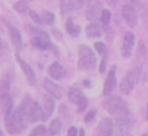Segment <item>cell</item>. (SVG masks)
Returning <instances> with one entry per match:
<instances>
[{
	"mask_svg": "<svg viewBox=\"0 0 148 136\" xmlns=\"http://www.w3.org/2000/svg\"><path fill=\"white\" fill-rule=\"evenodd\" d=\"M52 33H53L54 37H55L56 39L58 40V41H60V40H62V39H63V37H62V34L60 33L59 31H57V30L53 29V30H52Z\"/></svg>",
	"mask_w": 148,
	"mask_h": 136,
	"instance_id": "e575fe53",
	"label": "cell"
},
{
	"mask_svg": "<svg viewBox=\"0 0 148 136\" xmlns=\"http://www.w3.org/2000/svg\"><path fill=\"white\" fill-rule=\"evenodd\" d=\"M65 27L66 31H67L68 35H70L71 37L76 38L80 35L81 33V29L78 25H75L73 21V19L72 17H68L67 21H66L65 23Z\"/></svg>",
	"mask_w": 148,
	"mask_h": 136,
	"instance_id": "7402d4cb",
	"label": "cell"
},
{
	"mask_svg": "<svg viewBox=\"0 0 148 136\" xmlns=\"http://www.w3.org/2000/svg\"><path fill=\"white\" fill-rule=\"evenodd\" d=\"M75 106H76V110H77L78 113H82V112H84L85 110H86L87 106H88V99H87V97L83 95V97L81 98V99L79 100L76 104H75Z\"/></svg>",
	"mask_w": 148,
	"mask_h": 136,
	"instance_id": "f1b7e54d",
	"label": "cell"
},
{
	"mask_svg": "<svg viewBox=\"0 0 148 136\" xmlns=\"http://www.w3.org/2000/svg\"><path fill=\"white\" fill-rule=\"evenodd\" d=\"M32 98L27 95L23 98V102L17 106L9 115L4 117L5 128L7 133L10 135H17L25 131L29 123L27 119V108L32 102Z\"/></svg>",
	"mask_w": 148,
	"mask_h": 136,
	"instance_id": "6da1fadb",
	"label": "cell"
},
{
	"mask_svg": "<svg viewBox=\"0 0 148 136\" xmlns=\"http://www.w3.org/2000/svg\"><path fill=\"white\" fill-rule=\"evenodd\" d=\"M48 73H49V76L51 77V79L59 81L64 78V76H65V74H66V70H65V68H64V66L62 65L60 62L54 61L53 63L49 66Z\"/></svg>",
	"mask_w": 148,
	"mask_h": 136,
	"instance_id": "9a60e30c",
	"label": "cell"
},
{
	"mask_svg": "<svg viewBox=\"0 0 148 136\" xmlns=\"http://www.w3.org/2000/svg\"><path fill=\"white\" fill-rule=\"evenodd\" d=\"M48 133V128L45 125H37L36 127L33 128L31 132H29V136H47Z\"/></svg>",
	"mask_w": 148,
	"mask_h": 136,
	"instance_id": "484cf974",
	"label": "cell"
},
{
	"mask_svg": "<svg viewBox=\"0 0 148 136\" xmlns=\"http://www.w3.org/2000/svg\"><path fill=\"white\" fill-rule=\"evenodd\" d=\"M15 59H16L17 64L19 65L21 71L23 72V74H25L27 80L29 82V84L35 85L36 81H37V78H36V73H35V71H34L33 67H32L27 62H25V60L21 57L19 54H17V53L15 54Z\"/></svg>",
	"mask_w": 148,
	"mask_h": 136,
	"instance_id": "4fadbf2b",
	"label": "cell"
},
{
	"mask_svg": "<svg viewBox=\"0 0 148 136\" xmlns=\"http://www.w3.org/2000/svg\"><path fill=\"white\" fill-rule=\"evenodd\" d=\"M97 136H113V134H106V133H99Z\"/></svg>",
	"mask_w": 148,
	"mask_h": 136,
	"instance_id": "60d3db41",
	"label": "cell"
},
{
	"mask_svg": "<svg viewBox=\"0 0 148 136\" xmlns=\"http://www.w3.org/2000/svg\"><path fill=\"white\" fill-rule=\"evenodd\" d=\"M78 136H85V131L83 128H80L78 130Z\"/></svg>",
	"mask_w": 148,
	"mask_h": 136,
	"instance_id": "74e56055",
	"label": "cell"
},
{
	"mask_svg": "<svg viewBox=\"0 0 148 136\" xmlns=\"http://www.w3.org/2000/svg\"><path fill=\"white\" fill-rule=\"evenodd\" d=\"M27 119L29 123H37V122L45 121V113L43 107L37 101L32 100L27 108Z\"/></svg>",
	"mask_w": 148,
	"mask_h": 136,
	"instance_id": "ba28073f",
	"label": "cell"
},
{
	"mask_svg": "<svg viewBox=\"0 0 148 136\" xmlns=\"http://www.w3.org/2000/svg\"><path fill=\"white\" fill-rule=\"evenodd\" d=\"M107 59H108V52L103 55V58L101 60V64H99V72L103 73L106 71V68H107Z\"/></svg>",
	"mask_w": 148,
	"mask_h": 136,
	"instance_id": "1f68e13d",
	"label": "cell"
},
{
	"mask_svg": "<svg viewBox=\"0 0 148 136\" xmlns=\"http://www.w3.org/2000/svg\"><path fill=\"white\" fill-rule=\"evenodd\" d=\"M121 12L122 17L125 21V23L132 29L136 27V25H138V21H139V17H138V12L135 6L132 3H127V4L123 5Z\"/></svg>",
	"mask_w": 148,
	"mask_h": 136,
	"instance_id": "8992f818",
	"label": "cell"
},
{
	"mask_svg": "<svg viewBox=\"0 0 148 136\" xmlns=\"http://www.w3.org/2000/svg\"><path fill=\"white\" fill-rule=\"evenodd\" d=\"M67 136H78V129L75 126H71L67 131Z\"/></svg>",
	"mask_w": 148,
	"mask_h": 136,
	"instance_id": "836d02e7",
	"label": "cell"
},
{
	"mask_svg": "<svg viewBox=\"0 0 148 136\" xmlns=\"http://www.w3.org/2000/svg\"><path fill=\"white\" fill-rule=\"evenodd\" d=\"M97 59L95 52L87 45H80L78 48V66L79 70L88 71L97 67Z\"/></svg>",
	"mask_w": 148,
	"mask_h": 136,
	"instance_id": "277c9868",
	"label": "cell"
},
{
	"mask_svg": "<svg viewBox=\"0 0 148 136\" xmlns=\"http://www.w3.org/2000/svg\"><path fill=\"white\" fill-rule=\"evenodd\" d=\"M83 93L82 91H81L80 87H79L78 84H73L71 87L69 89V91H68V93H67V97H68V100L70 101V103L72 104H75L77 103V102L79 101V100L81 99V98L83 97Z\"/></svg>",
	"mask_w": 148,
	"mask_h": 136,
	"instance_id": "44dd1931",
	"label": "cell"
},
{
	"mask_svg": "<svg viewBox=\"0 0 148 136\" xmlns=\"http://www.w3.org/2000/svg\"><path fill=\"white\" fill-rule=\"evenodd\" d=\"M42 19H43L44 23L50 25V27H53L54 23H55L56 16L51 11H45V12L43 13V15H42Z\"/></svg>",
	"mask_w": 148,
	"mask_h": 136,
	"instance_id": "83f0119b",
	"label": "cell"
},
{
	"mask_svg": "<svg viewBox=\"0 0 148 136\" xmlns=\"http://www.w3.org/2000/svg\"><path fill=\"white\" fill-rule=\"evenodd\" d=\"M145 119L148 121V103L146 105V112H145Z\"/></svg>",
	"mask_w": 148,
	"mask_h": 136,
	"instance_id": "f35d334b",
	"label": "cell"
},
{
	"mask_svg": "<svg viewBox=\"0 0 148 136\" xmlns=\"http://www.w3.org/2000/svg\"><path fill=\"white\" fill-rule=\"evenodd\" d=\"M112 19V13L109 9H103L101 12V16H99V21H101V25L103 27H107L110 25Z\"/></svg>",
	"mask_w": 148,
	"mask_h": 136,
	"instance_id": "4316f807",
	"label": "cell"
},
{
	"mask_svg": "<svg viewBox=\"0 0 148 136\" xmlns=\"http://www.w3.org/2000/svg\"><path fill=\"white\" fill-rule=\"evenodd\" d=\"M0 109H1V112L3 113L4 117L9 115L13 111L14 106H13V101L12 98L10 97V95L0 97Z\"/></svg>",
	"mask_w": 148,
	"mask_h": 136,
	"instance_id": "d6986e66",
	"label": "cell"
},
{
	"mask_svg": "<svg viewBox=\"0 0 148 136\" xmlns=\"http://www.w3.org/2000/svg\"><path fill=\"white\" fill-rule=\"evenodd\" d=\"M117 65H112L109 70V74H108L105 83H103V95L105 97L112 95V93L117 89Z\"/></svg>",
	"mask_w": 148,
	"mask_h": 136,
	"instance_id": "52a82bcc",
	"label": "cell"
},
{
	"mask_svg": "<svg viewBox=\"0 0 148 136\" xmlns=\"http://www.w3.org/2000/svg\"><path fill=\"white\" fill-rule=\"evenodd\" d=\"M62 129V121L58 118L53 119L49 124V127H48V132H49L51 135H57Z\"/></svg>",
	"mask_w": 148,
	"mask_h": 136,
	"instance_id": "cb8c5ba5",
	"label": "cell"
},
{
	"mask_svg": "<svg viewBox=\"0 0 148 136\" xmlns=\"http://www.w3.org/2000/svg\"><path fill=\"white\" fill-rule=\"evenodd\" d=\"M103 107L110 116L116 120L129 117L130 110L126 101L120 95H109L103 103Z\"/></svg>",
	"mask_w": 148,
	"mask_h": 136,
	"instance_id": "7a4b0ae2",
	"label": "cell"
},
{
	"mask_svg": "<svg viewBox=\"0 0 148 136\" xmlns=\"http://www.w3.org/2000/svg\"><path fill=\"white\" fill-rule=\"evenodd\" d=\"M4 52H5V45L2 40H1V38H0V56H2L4 54Z\"/></svg>",
	"mask_w": 148,
	"mask_h": 136,
	"instance_id": "8d00e7d4",
	"label": "cell"
},
{
	"mask_svg": "<svg viewBox=\"0 0 148 136\" xmlns=\"http://www.w3.org/2000/svg\"><path fill=\"white\" fill-rule=\"evenodd\" d=\"M106 1V3H107L109 6H111V7H115L116 5L119 3V1L120 0H105Z\"/></svg>",
	"mask_w": 148,
	"mask_h": 136,
	"instance_id": "d590c367",
	"label": "cell"
},
{
	"mask_svg": "<svg viewBox=\"0 0 148 136\" xmlns=\"http://www.w3.org/2000/svg\"><path fill=\"white\" fill-rule=\"evenodd\" d=\"M56 108V102L53 97L50 95H44L43 97V110L45 113V121L48 120L52 115Z\"/></svg>",
	"mask_w": 148,
	"mask_h": 136,
	"instance_id": "e0dca14e",
	"label": "cell"
},
{
	"mask_svg": "<svg viewBox=\"0 0 148 136\" xmlns=\"http://www.w3.org/2000/svg\"><path fill=\"white\" fill-rule=\"evenodd\" d=\"M140 73H141L140 68H134V69H131V70H129L126 73V75L122 78L119 85L120 91L123 95H127L133 91L135 85L139 81Z\"/></svg>",
	"mask_w": 148,
	"mask_h": 136,
	"instance_id": "5b68a950",
	"label": "cell"
},
{
	"mask_svg": "<svg viewBox=\"0 0 148 136\" xmlns=\"http://www.w3.org/2000/svg\"><path fill=\"white\" fill-rule=\"evenodd\" d=\"M130 136H131V135H130Z\"/></svg>",
	"mask_w": 148,
	"mask_h": 136,
	"instance_id": "f6af8a7d",
	"label": "cell"
},
{
	"mask_svg": "<svg viewBox=\"0 0 148 136\" xmlns=\"http://www.w3.org/2000/svg\"><path fill=\"white\" fill-rule=\"evenodd\" d=\"M13 9L18 13H25L29 10V3L27 0H18L13 4Z\"/></svg>",
	"mask_w": 148,
	"mask_h": 136,
	"instance_id": "d4e9b609",
	"label": "cell"
},
{
	"mask_svg": "<svg viewBox=\"0 0 148 136\" xmlns=\"http://www.w3.org/2000/svg\"><path fill=\"white\" fill-rule=\"evenodd\" d=\"M103 27L97 23H89L85 27V35L90 40L101 38L103 36Z\"/></svg>",
	"mask_w": 148,
	"mask_h": 136,
	"instance_id": "2e32d148",
	"label": "cell"
},
{
	"mask_svg": "<svg viewBox=\"0 0 148 136\" xmlns=\"http://www.w3.org/2000/svg\"><path fill=\"white\" fill-rule=\"evenodd\" d=\"M135 45V35L131 32H127L124 35L123 43L121 47V55L125 59H129L132 56L133 48Z\"/></svg>",
	"mask_w": 148,
	"mask_h": 136,
	"instance_id": "7c38bea8",
	"label": "cell"
},
{
	"mask_svg": "<svg viewBox=\"0 0 148 136\" xmlns=\"http://www.w3.org/2000/svg\"><path fill=\"white\" fill-rule=\"evenodd\" d=\"M132 128H133V120L131 116H129V117L116 120L114 131H116V136H130Z\"/></svg>",
	"mask_w": 148,
	"mask_h": 136,
	"instance_id": "9c48e42d",
	"label": "cell"
},
{
	"mask_svg": "<svg viewBox=\"0 0 148 136\" xmlns=\"http://www.w3.org/2000/svg\"><path fill=\"white\" fill-rule=\"evenodd\" d=\"M144 136H148V133H146V134H145V135H144Z\"/></svg>",
	"mask_w": 148,
	"mask_h": 136,
	"instance_id": "7bdbcfd3",
	"label": "cell"
},
{
	"mask_svg": "<svg viewBox=\"0 0 148 136\" xmlns=\"http://www.w3.org/2000/svg\"><path fill=\"white\" fill-rule=\"evenodd\" d=\"M43 87L45 89V91L48 93V95L53 97L55 100H60L63 98L64 95L63 87L58 84L57 82H55L53 79L45 78L43 82Z\"/></svg>",
	"mask_w": 148,
	"mask_h": 136,
	"instance_id": "8fae6325",
	"label": "cell"
},
{
	"mask_svg": "<svg viewBox=\"0 0 148 136\" xmlns=\"http://www.w3.org/2000/svg\"><path fill=\"white\" fill-rule=\"evenodd\" d=\"M5 25H6L7 29H8L9 38H10V41H11V43H12L13 47H14L15 52H16L17 54H19L23 48V37H21V32H19V30L17 29L15 25H11L8 21H5Z\"/></svg>",
	"mask_w": 148,
	"mask_h": 136,
	"instance_id": "30bf717a",
	"label": "cell"
},
{
	"mask_svg": "<svg viewBox=\"0 0 148 136\" xmlns=\"http://www.w3.org/2000/svg\"><path fill=\"white\" fill-rule=\"evenodd\" d=\"M29 30L33 36L31 44L34 48L41 50V51H53V50H55L56 52L58 51L57 48L52 44L48 33L37 27H33V25H29Z\"/></svg>",
	"mask_w": 148,
	"mask_h": 136,
	"instance_id": "3957f363",
	"label": "cell"
},
{
	"mask_svg": "<svg viewBox=\"0 0 148 136\" xmlns=\"http://www.w3.org/2000/svg\"><path fill=\"white\" fill-rule=\"evenodd\" d=\"M83 84H84L85 87H89V84H90V81H89V80H84V81H83Z\"/></svg>",
	"mask_w": 148,
	"mask_h": 136,
	"instance_id": "ab89813d",
	"label": "cell"
},
{
	"mask_svg": "<svg viewBox=\"0 0 148 136\" xmlns=\"http://www.w3.org/2000/svg\"><path fill=\"white\" fill-rule=\"evenodd\" d=\"M27 1H33V0H27Z\"/></svg>",
	"mask_w": 148,
	"mask_h": 136,
	"instance_id": "ee69618b",
	"label": "cell"
},
{
	"mask_svg": "<svg viewBox=\"0 0 148 136\" xmlns=\"http://www.w3.org/2000/svg\"><path fill=\"white\" fill-rule=\"evenodd\" d=\"M93 48H95V51H97V53L101 56L108 52L107 51V46H106V44L103 43V42H95V43L93 44Z\"/></svg>",
	"mask_w": 148,
	"mask_h": 136,
	"instance_id": "4dcf8cb0",
	"label": "cell"
},
{
	"mask_svg": "<svg viewBox=\"0 0 148 136\" xmlns=\"http://www.w3.org/2000/svg\"><path fill=\"white\" fill-rule=\"evenodd\" d=\"M101 10V3L99 1H92L85 10V17L90 23H97V19H99Z\"/></svg>",
	"mask_w": 148,
	"mask_h": 136,
	"instance_id": "5bb4252c",
	"label": "cell"
},
{
	"mask_svg": "<svg viewBox=\"0 0 148 136\" xmlns=\"http://www.w3.org/2000/svg\"><path fill=\"white\" fill-rule=\"evenodd\" d=\"M0 136H4V133H3V130L1 129V126H0Z\"/></svg>",
	"mask_w": 148,
	"mask_h": 136,
	"instance_id": "b9f144b4",
	"label": "cell"
},
{
	"mask_svg": "<svg viewBox=\"0 0 148 136\" xmlns=\"http://www.w3.org/2000/svg\"><path fill=\"white\" fill-rule=\"evenodd\" d=\"M97 133L113 134L114 135V122L111 118L107 117L101 119L97 125Z\"/></svg>",
	"mask_w": 148,
	"mask_h": 136,
	"instance_id": "ffe728a7",
	"label": "cell"
},
{
	"mask_svg": "<svg viewBox=\"0 0 148 136\" xmlns=\"http://www.w3.org/2000/svg\"><path fill=\"white\" fill-rule=\"evenodd\" d=\"M29 17L32 19V21H33L36 25H44V21H43V19H42V16L36 10H29Z\"/></svg>",
	"mask_w": 148,
	"mask_h": 136,
	"instance_id": "f546056e",
	"label": "cell"
},
{
	"mask_svg": "<svg viewBox=\"0 0 148 136\" xmlns=\"http://www.w3.org/2000/svg\"><path fill=\"white\" fill-rule=\"evenodd\" d=\"M76 9V3L75 0H61L60 3V10L63 15L71 12Z\"/></svg>",
	"mask_w": 148,
	"mask_h": 136,
	"instance_id": "603a6c76",
	"label": "cell"
},
{
	"mask_svg": "<svg viewBox=\"0 0 148 136\" xmlns=\"http://www.w3.org/2000/svg\"><path fill=\"white\" fill-rule=\"evenodd\" d=\"M11 83H12V75L7 71L0 78V97L9 95Z\"/></svg>",
	"mask_w": 148,
	"mask_h": 136,
	"instance_id": "ac0fdd59",
	"label": "cell"
},
{
	"mask_svg": "<svg viewBox=\"0 0 148 136\" xmlns=\"http://www.w3.org/2000/svg\"><path fill=\"white\" fill-rule=\"evenodd\" d=\"M95 115H97V110L95 109L90 110V111H89L88 113L84 116V122L85 123H89V122H91L93 119H95Z\"/></svg>",
	"mask_w": 148,
	"mask_h": 136,
	"instance_id": "d6a6232c",
	"label": "cell"
}]
</instances>
